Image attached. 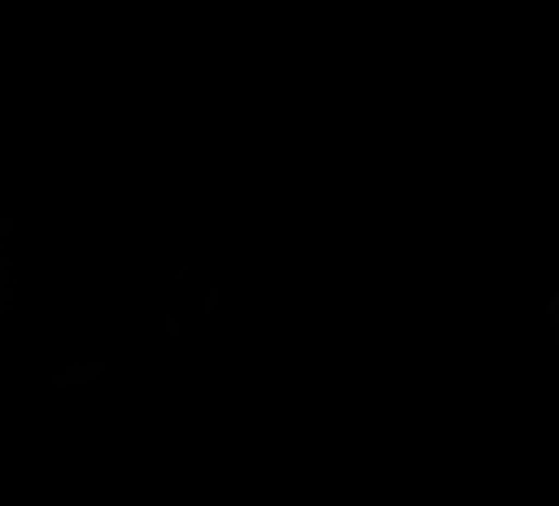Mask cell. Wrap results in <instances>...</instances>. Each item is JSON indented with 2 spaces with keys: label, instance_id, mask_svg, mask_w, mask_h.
I'll use <instances>...</instances> for the list:
<instances>
[]
</instances>
